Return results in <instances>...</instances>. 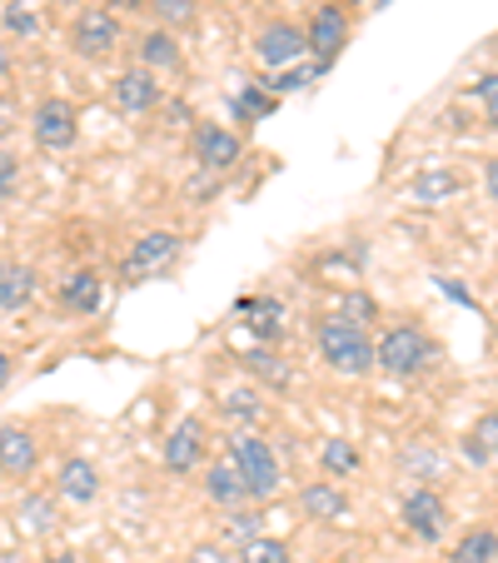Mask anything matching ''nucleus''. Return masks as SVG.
<instances>
[{
  "mask_svg": "<svg viewBox=\"0 0 498 563\" xmlns=\"http://www.w3.org/2000/svg\"><path fill=\"white\" fill-rule=\"evenodd\" d=\"M230 533H240V539H255V514H234Z\"/></svg>",
  "mask_w": 498,
  "mask_h": 563,
  "instance_id": "obj_38",
  "label": "nucleus"
},
{
  "mask_svg": "<svg viewBox=\"0 0 498 563\" xmlns=\"http://www.w3.org/2000/svg\"><path fill=\"white\" fill-rule=\"evenodd\" d=\"M159 96H165V90H159V80L150 70H120L115 75V86H110V106L120 110V115H130V120H140V115H150V110L159 106Z\"/></svg>",
  "mask_w": 498,
  "mask_h": 563,
  "instance_id": "obj_11",
  "label": "nucleus"
},
{
  "mask_svg": "<svg viewBox=\"0 0 498 563\" xmlns=\"http://www.w3.org/2000/svg\"><path fill=\"white\" fill-rule=\"evenodd\" d=\"M204 494H210L220 509H234V504H244V484H240V474H234L230 459H220V464L204 468Z\"/></svg>",
  "mask_w": 498,
  "mask_h": 563,
  "instance_id": "obj_21",
  "label": "nucleus"
},
{
  "mask_svg": "<svg viewBox=\"0 0 498 563\" xmlns=\"http://www.w3.org/2000/svg\"><path fill=\"white\" fill-rule=\"evenodd\" d=\"M299 55L305 51V31H299L295 21H269L259 25L255 35V60L265 65V70H285V65H299Z\"/></svg>",
  "mask_w": 498,
  "mask_h": 563,
  "instance_id": "obj_10",
  "label": "nucleus"
},
{
  "mask_svg": "<svg viewBox=\"0 0 498 563\" xmlns=\"http://www.w3.org/2000/svg\"><path fill=\"white\" fill-rule=\"evenodd\" d=\"M434 360H439V344L419 324H389L384 340L374 344V369L394 374V379H413V374L434 369Z\"/></svg>",
  "mask_w": 498,
  "mask_h": 563,
  "instance_id": "obj_2",
  "label": "nucleus"
},
{
  "mask_svg": "<svg viewBox=\"0 0 498 563\" xmlns=\"http://www.w3.org/2000/svg\"><path fill=\"white\" fill-rule=\"evenodd\" d=\"M31 140L41 150H51V155L70 150L75 140H80V110H75L70 100H60V96H45L41 106H35V115H31Z\"/></svg>",
  "mask_w": 498,
  "mask_h": 563,
  "instance_id": "obj_6",
  "label": "nucleus"
},
{
  "mask_svg": "<svg viewBox=\"0 0 498 563\" xmlns=\"http://www.w3.org/2000/svg\"><path fill=\"white\" fill-rule=\"evenodd\" d=\"M0 563H31V559H25V549H5L0 553Z\"/></svg>",
  "mask_w": 498,
  "mask_h": 563,
  "instance_id": "obj_43",
  "label": "nucleus"
},
{
  "mask_svg": "<svg viewBox=\"0 0 498 563\" xmlns=\"http://www.w3.org/2000/svg\"><path fill=\"white\" fill-rule=\"evenodd\" d=\"M319 468H324V478H344L359 468V449L350 444V439H324L319 444Z\"/></svg>",
  "mask_w": 498,
  "mask_h": 563,
  "instance_id": "obj_24",
  "label": "nucleus"
},
{
  "mask_svg": "<svg viewBox=\"0 0 498 563\" xmlns=\"http://www.w3.org/2000/svg\"><path fill=\"white\" fill-rule=\"evenodd\" d=\"M5 31L21 35V41L41 35V15H35V5H25V0H11V5H5Z\"/></svg>",
  "mask_w": 498,
  "mask_h": 563,
  "instance_id": "obj_30",
  "label": "nucleus"
},
{
  "mask_svg": "<svg viewBox=\"0 0 498 563\" xmlns=\"http://www.w3.org/2000/svg\"><path fill=\"white\" fill-rule=\"evenodd\" d=\"M15 523H21L25 533H35V539H41V533H51L55 529V504L51 499H21V514H15Z\"/></svg>",
  "mask_w": 498,
  "mask_h": 563,
  "instance_id": "obj_27",
  "label": "nucleus"
},
{
  "mask_svg": "<svg viewBox=\"0 0 498 563\" xmlns=\"http://www.w3.org/2000/svg\"><path fill=\"white\" fill-rule=\"evenodd\" d=\"M344 45H350V15H344L340 5H319L305 25V51L314 55V70L324 75L329 65L340 60Z\"/></svg>",
  "mask_w": 498,
  "mask_h": 563,
  "instance_id": "obj_7",
  "label": "nucleus"
},
{
  "mask_svg": "<svg viewBox=\"0 0 498 563\" xmlns=\"http://www.w3.org/2000/svg\"><path fill=\"white\" fill-rule=\"evenodd\" d=\"M41 563H80V553H70V549H60V553H51V559H41Z\"/></svg>",
  "mask_w": 498,
  "mask_h": 563,
  "instance_id": "obj_42",
  "label": "nucleus"
},
{
  "mask_svg": "<svg viewBox=\"0 0 498 563\" xmlns=\"http://www.w3.org/2000/svg\"><path fill=\"white\" fill-rule=\"evenodd\" d=\"M464 190V180H458L454 170H444V165H429V170H419V180H413V200L419 205H444L449 195Z\"/></svg>",
  "mask_w": 498,
  "mask_h": 563,
  "instance_id": "obj_20",
  "label": "nucleus"
},
{
  "mask_svg": "<svg viewBox=\"0 0 498 563\" xmlns=\"http://www.w3.org/2000/svg\"><path fill=\"white\" fill-rule=\"evenodd\" d=\"M224 419H234V424H255L259 419V394L255 389L224 394Z\"/></svg>",
  "mask_w": 498,
  "mask_h": 563,
  "instance_id": "obj_31",
  "label": "nucleus"
},
{
  "mask_svg": "<svg viewBox=\"0 0 498 563\" xmlns=\"http://www.w3.org/2000/svg\"><path fill=\"white\" fill-rule=\"evenodd\" d=\"M60 305L70 309V314H100V305H106V279H100V269H75L70 279H60Z\"/></svg>",
  "mask_w": 498,
  "mask_h": 563,
  "instance_id": "obj_15",
  "label": "nucleus"
},
{
  "mask_svg": "<svg viewBox=\"0 0 498 563\" xmlns=\"http://www.w3.org/2000/svg\"><path fill=\"white\" fill-rule=\"evenodd\" d=\"M120 45V15L106 11V5H86V11L75 15L70 25V51L80 55V60H100V55H110Z\"/></svg>",
  "mask_w": 498,
  "mask_h": 563,
  "instance_id": "obj_8",
  "label": "nucleus"
},
{
  "mask_svg": "<svg viewBox=\"0 0 498 563\" xmlns=\"http://www.w3.org/2000/svg\"><path fill=\"white\" fill-rule=\"evenodd\" d=\"M15 185H21V159L0 150V205H5V200L15 195Z\"/></svg>",
  "mask_w": 498,
  "mask_h": 563,
  "instance_id": "obj_33",
  "label": "nucleus"
},
{
  "mask_svg": "<svg viewBox=\"0 0 498 563\" xmlns=\"http://www.w3.org/2000/svg\"><path fill=\"white\" fill-rule=\"evenodd\" d=\"M484 190H488V200L498 205V155H494V159H488V165H484Z\"/></svg>",
  "mask_w": 498,
  "mask_h": 563,
  "instance_id": "obj_39",
  "label": "nucleus"
},
{
  "mask_svg": "<svg viewBox=\"0 0 498 563\" xmlns=\"http://www.w3.org/2000/svg\"><path fill=\"white\" fill-rule=\"evenodd\" d=\"M449 563H498V533L494 529H468L464 539L454 543Z\"/></svg>",
  "mask_w": 498,
  "mask_h": 563,
  "instance_id": "obj_22",
  "label": "nucleus"
},
{
  "mask_svg": "<svg viewBox=\"0 0 498 563\" xmlns=\"http://www.w3.org/2000/svg\"><path fill=\"white\" fill-rule=\"evenodd\" d=\"M240 314H250V330H255V340H279V319H285V309H279L275 295H255V299H240Z\"/></svg>",
  "mask_w": 498,
  "mask_h": 563,
  "instance_id": "obj_19",
  "label": "nucleus"
},
{
  "mask_svg": "<svg viewBox=\"0 0 498 563\" xmlns=\"http://www.w3.org/2000/svg\"><path fill=\"white\" fill-rule=\"evenodd\" d=\"M65 5H70V0H65Z\"/></svg>",
  "mask_w": 498,
  "mask_h": 563,
  "instance_id": "obj_45",
  "label": "nucleus"
},
{
  "mask_svg": "<svg viewBox=\"0 0 498 563\" xmlns=\"http://www.w3.org/2000/svg\"><path fill=\"white\" fill-rule=\"evenodd\" d=\"M0 70H5V45H0Z\"/></svg>",
  "mask_w": 498,
  "mask_h": 563,
  "instance_id": "obj_44",
  "label": "nucleus"
},
{
  "mask_svg": "<svg viewBox=\"0 0 498 563\" xmlns=\"http://www.w3.org/2000/svg\"><path fill=\"white\" fill-rule=\"evenodd\" d=\"M55 484H60V499H70V504H96L100 499V468L90 464V459H80V454L65 459Z\"/></svg>",
  "mask_w": 498,
  "mask_h": 563,
  "instance_id": "obj_16",
  "label": "nucleus"
},
{
  "mask_svg": "<svg viewBox=\"0 0 498 563\" xmlns=\"http://www.w3.org/2000/svg\"><path fill=\"white\" fill-rule=\"evenodd\" d=\"M269 110H275V96H265L259 86H250V90L234 96V120H240V125H255V120L269 115Z\"/></svg>",
  "mask_w": 498,
  "mask_h": 563,
  "instance_id": "obj_29",
  "label": "nucleus"
},
{
  "mask_svg": "<svg viewBox=\"0 0 498 563\" xmlns=\"http://www.w3.org/2000/svg\"><path fill=\"white\" fill-rule=\"evenodd\" d=\"M314 344L334 374H369L374 369V340L364 324H350L344 314H329L314 324Z\"/></svg>",
  "mask_w": 498,
  "mask_h": 563,
  "instance_id": "obj_1",
  "label": "nucleus"
},
{
  "mask_svg": "<svg viewBox=\"0 0 498 563\" xmlns=\"http://www.w3.org/2000/svg\"><path fill=\"white\" fill-rule=\"evenodd\" d=\"M399 519L419 543H439L449 533V504H444V494H434V489H413L409 499H403Z\"/></svg>",
  "mask_w": 498,
  "mask_h": 563,
  "instance_id": "obj_9",
  "label": "nucleus"
},
{
  "mask_svg": "<svg viewBox=\"0 0 498 563\" xmlns=\"http://www.w3.org/2000/svg\"><path fill=\"white\" fill-rule=\"evenodd\" d=\"M244 369L255 374V379H265V384H275V389H289L295 384V369H289L279 354H269V350H255V354H244Z\"/></svg>",
  "mask_w": 498,
  "mask_h": 563,
  "instance_id": "obj_25",
  "label": "nucleus"
},
{
  "mask_svg": "<svg viewBox=\"0 0 498 563\" xmlns=\"http://www.w3.org/2000/svg\"><path fill=\"white\" fill-rule=\"evenodd\" d=\"M200 459H204V424L200 419H180L170 429V439H165V468L170 474H190Z\"/></svg>",
  "mask_w": 498,
  "mask_h": 563,
  "instance_id": "obj_14",
  "label": "nucleus"
},
{
  "mask_svg": "<svg viewBox=\"0 0 498 563\" xmlns=\"http://www.w3.org/2000/svg\"><path fill=\"white\" fill-rule=\"evenodd\" d=\"M35 285H41V275H35L31 265H21V260L0 265V309H5V314L25 309L35 299Z\"/></svg>",
  "mask_w": 498,
  "mask_h": 563,
  "instance_id": "obj_17",
  "label": "nucleus"
},
{
  "mask_svg": "<svg viewBox=\"0 0 498 563\" xmlns=\"http://www.w3.org/2000/svg\"><path fill=\"white\" fill-rule=\"evenodd\" d=\"M340 314L350 319V324H369L379 309H374V299H364V295H344V305H340Z\"/></svg>",
  "mask_w": 498,
  "mask_h": 563,
  "instance_id": "obj_34",
  "label": "nucleus"
},
{
  "mask_svg": "<svg viewBox=\"0 0 498 563\" xmlns=\"http://www.w3.org/2000/svg\"><path fill=\"white\" fill-rule=\"evenodd\" d=\"M185 563H240V553H230V549H220V543H204V549H195Z\"/></svg>",
  "mask_w": 498,
  "mask_h": 563,
  "instance_id": "obj_37",
  "label": "nucleus"
},
{
  "mask_svg": "<svg viewBox=\"0 0 498 563\" xmlns=\"http://www.w3.org/2000/svg\"><path fill=\"white\" fill-rule=\"evenodd\" d=\"M299 509H305L309 523H340L344 514H350V494H344L334 478H319V484L299 489Z\"/></svg>",
  "mask_w": 498,
  "mask_h": 563,
  "instance_id": "obj_13",
  "label": "nucleus"
},
{
  "mask_svg": "<svg viewBox=\"0 0 498 563\" xmlns=\"http://www.w3.org/2000/svg\"><path fill=\"white\" fill-rule=\"evenodd\" d=\"M240 563H289V543H285V539H265V533H255V539H244Z\"/></svg>",
  "mask_w": 498,
  "mask_h": 563,
  "instance_id": "obj_28",
  "label": "nucleus"
},
{
  "mask_svg": "<svg viewBox=\"0 0 498 563\" xmlns=\"http://www.w3.org/2000/svg\"><path fill=\"white\" fill-rule=\"evenodd\" d=\"M190 155H195V165H200V170L224 175L230 165H240L244 140L234 135L230 125H220V120H195V130H190Z\"/></svg>",
  "mask_w": 498,
  "mask_h": 563,
  "instance_id": "obj_5",
  "label": "nucleus"
},
{
  "mask_svg": "<svg viewBox=\"0 0 498 563\" xmlns=\"http://www.w3.org/2000/svg\"><path fill=\"white\" fill-rule=\"evenodd\" d=\"M150 11L159 15L165 31H190L200 21V0H150Z\"/></svg>",
  "mask_w": 498,
  "mask_h": 563,
  "instance_id": "obj_26",
  "label": "nucleus"
},
{
  "mask_svg": "<svg viewBox=\"0 0 498 563\" xmlns=\"http://www.w3.org/2000/svg\"><path fill=\"white\" fill-rule=\"evenodd\" d=\"M230 464H234V474H240V484H244V499H269V494L279 489V459H275V449L265 444L259 434H240L230 444Z\"/></svg>",
  "mask_w": 498,
  "mask_h": 563,
  "instance_id": "obj_3",
  "label": "nucleus"
},
{
  "mask_svg": "<svg viewBox=\"0 0 498 563\" xmlns=\"http://www.w3.org/2000/svg\"><path fill=\"white\" fill-rule=\"evenodd\" d=\"M403 468L419 474V484H429V478L439 474V454L434 449H403Z\"/></svg>",
  "mask_w": 498,
  "mask_h": 563,
  "instance_id": "obj_32",
  "label": "nucleus"
},
{
  "mask_svg": "<svg viewBox=\"0 0 498 563\" xmlns=\"http://www.w3.org/2000/svg\"><path fill=\"white\" fill-rule=\"evenodd\" d=\"M11 374H15V360L5 350H0V389H5V384H11Z\"/></svg>",
  "mask_w": 498,
  "mask_h": 563,
  "instance_id": "obj_41",
  "label": "nucleus"
},
{
  "mask_svg": "<svg viewBox=\"0 0 498 563\" xmlns=\"http://www.w3.org/2000/svg\"><path fill=\"white\" fill-rule=\"evenodd\" d=\"M41 464V444L25 424H0V478H31Z\"/></svg>",
  "mask_w": 498,
  "mask_h": 563,
  "instance_id": "obj_12",
  "label": "nucleus"
},
{
  "mask_svg": "<svg viewBox=\"0 0 498 563\" xmlns=\"http://www.w3.org/2000/svg\"><path fill=\"white\" fill-rule=\"evenodd\" d=\"M309 75H319V70H305V65H285V70H275L269 90H299V86H309Z\"/></svg>",
  "mask_w": 498,
  "mask_h": 563,
  "instance_id": "obj_35",
  "label": "nucleus"
},
{
  "mask_svg": "<svg viewBox=\"0 0 498 563\" xmlns=\"http://www.w3.org/2000/svg\"><path fill=\"white\" fill-rule=\"evenodd\" d=\"M464 459L468 464H488V459H498V409H488V415L474 419V429L464 434Z\"/></svg>",
  "mask_w": 498,
  "mask_h": 563,
  "instance_id": "obj_18",
  "label": "nucleus"
},
{
  "mask_svg": "<svg viewBox=\"0 0 498 563\" xmlns=\"http://www.w3.org/2000/svg\"><path fill=\"white\" fill-rule=\"evenodd\" d=\"M100 5H106V11H150V0H100Z\"/></svg>",
  "mask_w": 498,
  "mask_h": 563,
  "instance_id": "obj_40",
  "label": "nucleus"
},
{
  "mask_svg": "<svg viewBox=\"0 0 498 563\" xmlns=\"http://www.w3.org/2000/svg\"><path fill=\"white\" fill-rule=\"evenodd\" d=\"M474 96H478V106H484L488 125H498V75H488V80H478V86H474Z\"/></svg>",
  "mask_w": 498,
  "mask_h": 563,
  "instance_id": "obj_36",
  "label": "nucleus"
},
{
  "mask_svg": "<svg viewBox=\"0 0 498 563\" xmlns=\"http://www.w3.org/2000/svg\"><path fill=\"white\" fill-rule=\"evenodd\" d=\"M180 234L175 230H150V234H140L135 245L125 250V260H120V279L125 285H140V279H155V275H165V269L180 260Z\"/></svg>",
  "mask_w": 498,
  "mask_h": 563,
  "instance_id": "obj_4",
  "label": "nucleus"
},
{
  "mask_svg": "<svg viewBox=\"0 0 498 563\" xmlns=\"http://www.w3.org/2000/svg\"><path fill=\"white\" fill-rule=\"evenodd\" d=\"M140 60L155 65V70H180V41H175L170 31L140 35Z\"/></svg>",
  "mask_w": 498,
  "mask_h": 563,
  "instance_id": "obj_23",
  "label": "nucleus"
}]
</instances>
